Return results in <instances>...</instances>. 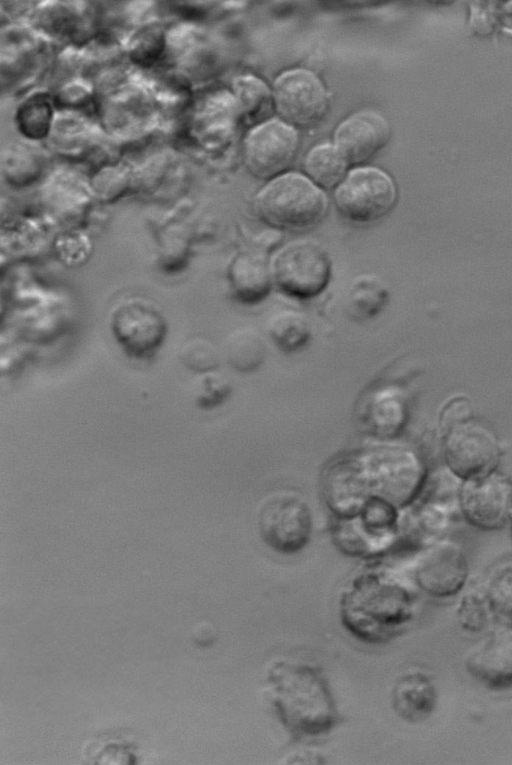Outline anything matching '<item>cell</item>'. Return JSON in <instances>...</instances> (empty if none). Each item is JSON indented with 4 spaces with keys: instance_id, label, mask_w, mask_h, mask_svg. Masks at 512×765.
Masks as SVG:
<instances>
[{
    "instance_id": "14",
    "label": "cell",
    "mask_w": 512,
    "mask_h": 765,
    "mask_svg": "<svg viewBox=\"0 0 512 765\" xmlns=\"http://www.w3.org/2000/svg\"><path fill=\"white\" fill-rule=\"evenodd\" d=\"M390 127L375 112H359L344 120L335 132V147L346 164L374 157L389 141Z\"/></svg>"
},
{
    "instance_id": "17",
    "label": "cell",
    "mask_w": 512,
    "mask_h": 765,
    "mask_svg": "<svg viewBox=\"0 0 512 765\" xmlns=\"http://www.w3.org/2000/svg\"><path fill=\"white\" fill-rule=\"evenodd\" d=\"M389 289L374 274H362L354 278L347 288L344 307L355 321H367L377 316L389 301Z\"/></svg>"
},
{
    "instance_id": "19",
    "label": "cell",
    "mask_w": 512,
    "mask_h": 765,
    "mask_svg": "<svg viewBox=\"0 0 512 765\" xmlns=\"http://www.w3.org/2000/svg\"><path fill=\"white\" fill-rule=\"evenodd\" d=\"M267 331L280 350L295 352L309 342L312 329L304 314L286 309L278 311L270 317Z\"/></svg>"
},
{
    "instance_id": "23",
    "label": "cell",
    "mask_w": 512,
    "mask_h": 765,
    "mask_svg": "<svg viewBox=\"0 0 512 765\" xmlns=\"http://www.w3.org/2000/svg\"><path fill=\"white\" fill-rule=\"evenodd\" d=\"M456 614L460 626L468 632H480L487 626L492 614L483 584L462 595Z\"/></svg>"
},
{
    "instance_id": "8",
    "label": "cell",
    "mask_w": 512,
    "mask_h": 765,
    "mask_svg": "<svg viewBox=\"0 0 512 765\" xmlns=\"http://www.w3.org/2000/svg\"><path fill=\"white\" fill-rule=\"evenodd\" d=\"M396 201L397 189L391 177L372 167L352 170L334 194L338 212L357 224L381 220L392 211Z\"/></svg>"
},
{
    "instance_id": "15",
    "label": "cell",
    "mask_w": 512,
    "mask_h": 765,
    "mask_svg": "<svg viewBox=\"0 0 512 765\" xmlns=\"http://www.w3.org/2000/svg\"><path fill=\"white\" fill-rule=\"evenodd\" d=\"M228 281L234 298L247 305L263 301L273 282L270 263L257 251H243L228 266Z\"/></svg>"
},
{
    "instance_id": "20",
    "label": "cell",
    "mask_w": 512,
    "mask_h": 765,
    "mask_svg": "<svg viewBox=\"0 0 512 765\" xmlns=\"http://www.w3.org/2000/svg\"><path fill=\"white\" fill-rule=\"evenodd\" d=\"M346 165L336 147L330 144L314 147L305 159L306 173L315 183L325 188L340 182Z\"/></svg>"
},
{
    "instance_id": "4",
    "label": "cell",
    "mask_w": 512,
    "mask_h": 765,
    "mask_svg": "<svg viewBox=\"0 0 512 765\" xmlns=\"http://www.w3.org/2000/svg\"><path fill=\"white\" fill-rule=\"evenodd\" d=\"M440 432L446 470L460 481L498 469L501 443L485 423L471 417Z\"/></svg>"
},
{
    "instance_id": "27",
    "label": "cell",
    "mask_w": 512,
    "mask_h": 765,
    "mask_svg": "<svg viewBox=\"0 0 512 765\" xmlns=\"http://www.w3.org/2000/svg\"><path fill=\"white\" fill-rule=\"evenodd\" d=\"M507 524H509L511 532H512V497H511L510 506L508 510Z\"/></svg>"
},
{
    "instance_id": "5",
    "label": "cell",
    "mask_w": 512,
    "mask_h": 765,
    "mask_svg": "<svg viewBox=\"0 0 512 765\" xmlns=\"http://www.w3.org/2000/svg\"><path fill=\"white\" fill-rule=\"evenodd\" d=\"M272 279L284 295L307 300L320 295L330 282L332 264L318 243L294 241L281 247L270 263Z\"/></svg>"
},
{
    "instance_id": "13",
    "label": "cell",
    "mask_w": 512,
    "mask_h": 765,
    "mask_svg": "<svg viewBox=\"0 0 512 765\" xmlns=\"http://www.w3.org/2000/svg\"><path fill=\"white\" fill-rule=\"evenodd\" d=\"M465 668L489 689L512 687V627L506 625L484 635L467 653Z\"/></svg>"
},
{
    "instance_id": "10",
    "label": "cell",
    "mask_w": 512,
    "mask_h": 765,
    "mask_svg": "<svg viewBox=\"0 0 512 765\" xmlns=\"http://www.w3.org/2000/svg\"><path fill=\"white\" fill-rule=\"evenodd\" d=\"M469 574L466 554L449 538L436 539L423 546L414 565V579L427 594L446 598L465 586Z\"/></svg>"
},
{
    "instance_id": "12",
    "label": "cell",
    "mask_w": 512,
    "mask_h": 765,
    "mask_svg": "<svg viewBox=\"0 0 512 765\" xmlns=\"http://www.w3.org/2000/svg\"><path fill=\"white\" fill-rule=\"evenodd\" d=\"M273 99L280 116L299 127L317 123L327 108L322 83L307 70H290L279 76L274 84Z\"/></svg>"
},
{
    "instance_id": "18",
    "label": "cell",
    "mask_w": 512,
    "mask_h": 765,
    "mask_svg": "<svg viewBox=\"0 0 512 765\" xmlns=\"http://www.w3.org/2000/svg\"><path fill=\"white\" fill-rule=\"evenodd\" d=\"M266 351L263 337L250 327L235 329L227 336L224 344L227 362L240 372L258 369L265 360Z\"/></svg>"
},
{
    "instance_id": "3",
    "label": "cell",
    "mask_w": 512,
    "mask_h": 765,
    "mask_svg": "<svg viewBox=\"0 0 512 765\" xmlns=\"http://www.w3.org/2000/svg\"><path fill=\"white\" fill-rule=\"evenodd\" d=\"M328 202L323 191L307 177L288 173L275 177L256 197V209L269 225L303 231L324 218Z\"/></svg>"
},
{
    "instance_id": "21",
    "label": "cell",
    "mask_w": 512,
    "mask_h": 765,
    "mask_svg": "<svg viewBox=\"0 0 512 765\" xmlns=\"http://www.w3.org/2000/svg\"><path fill=\"white\" fill-rule=\"evenodd\" d=\"M483 588L492 617L512 626V563L496 568Z\"/></svg>"
},
{
    "instance_id": "9",
    "label": "cell",
    "mask_w": 512,
    "mask_h": 765,
    "mask_svg": "<svg viewBox=\"0 0 512 765\" xmlns=\"http://www.w3.org/2000/svg\"><path fill=\"white\" fill-rule=\"evenodd\" d=\"M512 480L498 469L460 481L459 512L474 528L494 531L507 524Z\"/></svg>"
},
{
    "instance_id": "16",
    "label": "cell",
    "mask_w": 512,
    "mask_h": 765,
    "mask_svg": "<svg viewBox=\"0 0 512 765\" xmlns=\"http://www.w3.org/2000/svg\"><path fill=\"white\" fill-rule=\"evenodd\" d=\"M395 713L407 722L428 718L437 703V690L433 681L420 671L409 672L395 683L391 693Z\"/></svg>"
},
{
    "instance_id": "6",
    "label": "cell",
    "mask_w": 512,
    "mask_h": 765,
    "mask_svg": "<svg viewBox=\"0 0 512 765\" xmlns=\"http://www.w3.org/2000/svg\"><path fill=\"white\" fill-rule=\"evenodd\" d=\"M111 334L129 357L146 359L163 344L167 321L151 300L129 296L118 301L109 313Z\"/></svg>"
},
{
    "instance_id": "11",
    "label": "cell",
    "mask_w": 512,
    "mask_h": 765,
    "mask_svg": "<svg viewBox=\"0 0 512 765\" xmlns=\"http://www.w3.org/2000/svg\"><path fill=\"white\" fill-rule=\"evenodd\" d=\"M298 136L292 126L270 120L252 129L244 143L249 171L261 179L277 177L295 158Z\"/></svg>"
},
{
    "instance_id": "22",
    "label": "cell",
    "mask_w": 512,
    "mask_h": 765,
    "mask_svg": "<svg viewBox=\"0 0 512 765\" xmlns=\"http://www.w3.org/2000/svg\"><path fill=\"white\" fill-rule=\"evenodd\" d=\"M179 359L187 369L198 374L217 370L221 363L217 346L210 339L199 335L182 344Z\"/></svg>"
},
{
    "instance_id": "26",
    "label": "cell",
    "mask_w": 512,
    "mask_h": 765,
    "mask_svg": "<svg viewBox=\"0 0 512 765\" xmlns=\"http://www.w3.org/2000/svg\"><path fill=\"white\" fill-rule=\"evenodd\" d=\"M473 417L470 403L464 398H454L447 402L439 414L440 431L459 421Z\"/></svg>"
},
{
    "instance_id": "1",
    "label": "cell",
    "mask_w": 512,
    "mask_h": 765,
    "mask_svg": "<svg viewBox=\"0 0 512 765\" xmlns=\"http://www.w3.org/2000/svg\"><path fill=\"white\" fill-rule=\"evenodd\" d=\"M265 693L294 740L324 736L338 723L333 694L319 667L276 660L266 671Z\"/></svg>"
},
{
    "instance_id": "2",
    "label": "cell",
    "mask_w": 512,
    "mask_h": 765,
    "mask_svg": "<svg viewBox=\"0 0 512 765\" xmlns=\"http://www.w3.org/2000/svg\"><path fill=\"white\" fill-rule=\"evenodd\" d=\"M415 599L406 585L384 572H365L341 595L342 625L358 640L383 643L395 637L414 613Z\"/></svg>"
},
{
    "instance_id": "25",
    "label": "cell",
    "mask_w": 512,
    "mask_h": 765,
    "mask_svg": "<svg viewBox=\"0 0 512 765\" xmlns=\"http://www.w3.org/2000/svg\"><path fill=\"white\" fill-rule=\"evenodd\" d=\"M237 90L248 117L255 119L269 108V90L259 79L252 76L242 77L237 81Z\"/></svg>"
},
{
    "instance_id": "24",
    "label": "cell",
    "mask_w": 512,
    "mask_h": 765,
    "mask_svg": "<svg viewBox=\"0 0 512 765\" xmlns=\"http://www.w3.org/2000/svg\"><path fill=\"white\" fill-rule=\"evenodd\" d=\"M230 380L217 370L198 374L193 385V398L201 409H213L223 404L230 396Z\"/></svg>"
},
{
    "instance_id": "7",
    "label": "cell",
    "mask_w": 512,
    "mask_h": 765,
    "mask_svg": "<svg viewBox=\"0 0 512 765\" xmlns=\"http://www.w3.org/2000/svg\"><path fill=\"white\" fill-rule=\"evenodd\" d=\"M257 526L264 543L275 552L294 554L308 543L312 531L311 511L306 501L291 491L267 496L257 512Z\"/></svg>"
}]
</instances>
